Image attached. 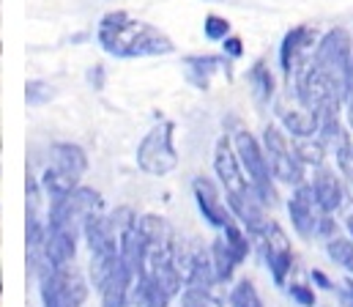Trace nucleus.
Listing matches in <instances>:
<instances>
[{"label":"nucleus","instance_id":"6ab92c4d","mask_svg":"<svg viewBox=\"0 0 353 307\" xmlns=\"http://www.w3.org/2000/svg\"><path fill=\"white\" fill-rule=\"evenodd\" d=\"M121 258L123 264L132 269L134 277L143 275V266H145V255H148V241H145V233L140 230V225H129L123 233H121Z\"/></svg>","mask_w":353,"mask_h":307},{"label":"nucleus","instance_id":"2eb2a0df","mask_svg":"<svg viewBox=\"0 0 353 307\" xmlns=\"http://www.w3.org/2000/svg\"><path fill=\"white\" fill-rule=\"evenodd\" d=\"M183 69H186V80L200 88V91H208L211 86V77L225 72L230 77V58L222 52V55H186L183 58Z\"/></svg>","mask_w":353,"mask_h":307},{"label":"nucleus","instance_id":"5701e85b","mask_svg":"<svg viewBox=\"0 0 353 307\" xmlns=\"http://www.w3.org/2000/svg\"><path fill=\"white\" fill-rule=\"evenodd\" d=\"M173 302L168 294H162L154 283H148L145 277H137L134 286H132V294L126 299L123 307H168Z\"/></svg>","mask_w":353,"mask_h":307},{"label":"nucleus","instance_id":"1a4fd4ad","mask_svg":"<svg viewBox=\"0 0 353 307\" xmlns=\"http://www.w3.org/2000/svg\"><path fill=\"white\" fill-rule=\"evenodd\" d=\"M252 241H255V250H258L261 261L271 272L274 286H285L288 277H290V269H293V247H290V239L282 230V225L276 219H268L252 236Z\"/></svg>","mask_w":353,"mask_h":307},{"label":"nucleus","instance_id":"72a5a7b5","mask_svg":"<svg viewBox=\"0 0 353 307\" xmlns=\"http://www.w3.org/2000/svg\"><path fill=\"white\" fill-rule=\"evenodd\" d=\"M222 52H225L230 61H236V58L244 55V41H241L239 36H228V39L222 41Z\"/></svg>","mask_w":353,"mask_h":307},{"label":"nucleus","instance_id":"b1692460","mask_svg":"<svg viewBox=\"0 0 353 307\" xmlns=\"http://www.w3.org/2000/svg\"><path fill=\"white\" fill-rule=\"evenodd\" d=\"M208 252H211V261H214V269H216V280H219V283H230L233 275H236L239 261L233 258V252H230V247H228L222 230H219V236L211 241V250H208Z\"/></svg>","mask_w":353,"mask_h":307},{"label":"nucleus","instance_id":"2f4dec72","mask_svg":"<svg viewBox=\"0 0 353 307\" xmlns=\"http://www.w3.org/2000/svg\"><path fill=\"white\" fill-rule=\"evenodd\" d=\"M288 297H290L299 307L318 305V297H315L312 286H304V283H290V286H288Z\"/></svg>","mask_w":353,"mask_h":307},{"label":"nucleus","instance_id":"aec40b11","mask_svg":"<svg viewBox=\"0 0 353 307\" xmlns=\"http://www.w3.org/2000/svg\"><path fill=\"white\" fill-rule=\"evenodd\" d=\"M77 239L69 230H58V228H47V241H44V255L52 266H69L77 258Z\"/></svg>","mask_w":353,"mask_h":307},{"label":"nucleus","instance_id":"393cba45","mask_svg":"<svg viewBox=\"0 0 353 307\" xmlns=\"http://www.w3.org/2000/svg\"><path fill=\"white\" fill-rule=\"evenodd\" d=\"M296 154L307 168H323V159L329 154V148L318 140V137H293Z\"/></svg>","mask_w":353,"mask_h":307},{"label":"nucleus","instance_id":"7c9ffc66","mask_svg":"<svg viewBox=\"0 0 353 307\" xmlns=\"http://www.w3.org/2000/svg\"><path fill=\"white\" fill-rule=\"evenodd\" d=\"M334 159H337V168H340V176L353 187V140L348 137L337 151H334Z\"/></svg>","mask_w":353,"mask_h":307},{"label":"nucleus","instance_id":"0eeeda50","mask_svg":"<svg viewBox=\"0 0 353 307\" xmlns=\"http://www.w3.org/2000/svg\"><path fill=\"white\" fill-rule=\"evenodd\" d=\"M101 211H104L101 195L96 190H90V187H77L66 198L50 204L47 228H58V230H69L74 236H83L85 222L93 214H101Z\"/></svg>","mask_w":353,"mask_h":307},{"label":"nucleus","instance_id":"c756f323","mask_svg":"<svg viewBox=\"0 0 353 307\" xmlns=\"http://www.w3.org/2000/svg\"><path fill=\"white\" fill-rule=\"evenodd\" d=\"M203 33H205L208 41H225L230 36V22L219 14H208L203 19Z\"/></svg>","mask_w":353,"mask_h":307},{"label":"nucleus","instance_id":"f257e3e1","mask_svg":"<svg viewBox=\"0 0 353 307\" xmlns=\"http://www.w3.org/2000/svg\"><path fill=\"white\" fill-rule=\"evenodd\" d=\"M96 41L107 55L121 58V61L159 58V55H170L176 50L173 39L168 33H162L151 22H143V19H137V17H132L129 11H121V8L107 11L99 19Z\"/></svg>","mask_w":353,"mask_h":307},{"label":"nucleus","instance_id":"f03ea898","mask_svg":"<svg viewBox=\"0 0 353 307\" xmlns=\"http://www.w3.org/2000/svg\"><path fill=\"white\" fill-rule=\"evenodd\" d=\"M214 173L219 179V184L225 187L230 211L247 228V233L255 236L268 222L265 204L255 192L250 176L244 173V165H241V159L236 154V146H233V137H228V135H222L216 140V146H214Z\"/></svg>","mask_w":353,"mask_h":307},{"label":"nucleus","instance_id":"6e6552de","mask_svg":"<svg viewBox=\"0 0 353 307\" xmlns=\"http://www.w3.org/2000/svg\"><path fill=\"white\" fill-rule=\"evenodd\" d=\"M263 151L268 157V165H271V173L279 184H288V187H299L304 184V173H307V165L299 159L296 154V146L293 140H288V135L274 126V123H265L263 129Z\"/></svg>","mask_w":353,"mask_h":307},{"label":"nucleus","instance_id":"c9c22d12","mask_svg":"<svg viewBox=\"0 0 353 307\" xmlns=\"http://www.w3.org/2000/svg\"><path fill=\"white\" fill-rule=\"evenodd\" d=\"M85 77H88V86L93 88V91H101V88H104V77H107V75H104V66H101V63L90 66Z\"/></svg>","mask_w":353,"mask_h":307},{"label":"nucleus","instance_id":"9d476101","mask_svg":"<svg viewBox=\"0 0 353 307\" xmlns=\"http://www.w3.org/2000/svg\"><path fill=\"white\" fill-rule=\"evenodd\" d=\"M351 58H353V39H351V33L343 30V28L326 30V33L318 39V47H315V52H312V63H315L323 75H329V77H334V80H340V83H345V72H348Z\"/></svg>","mask_w":353,"mask_h":307},{"label":"nucleus","instance_id":"e433bc0d","mask_svg":"<svg viewBox=\"0 0 353 307\" xmlns=\"http://www.w3.org/2000/svg\"><path fill=\"white\" fill-rule=\"evenodd\" d=\"M334 291H337V297H340V307H353V297L343 288V286H337Z\"/></svg>","mask_w":353,"mask_h":307},{"label":"nucleus","instance_id":"423d86ee","mask_svg":"<svg viewBox=\"0 0 353 307\" xmlns=\"http://www.w3.org/2000/svg\"><path fill=\"white\" fill-rule=\"evenodd\" d=\"M90 280H93L101 307H123L137 277L123 264L121 252H115L104 258H90Z\"/></svg>","mask_w":353,"mask_h":307},{"label":"nucleus","instance_id":"f704fd0d","mask_svg":"<svg viewBox=\"0 0 353 307\" xmlns=\"http://www.w3.org/2000/svg\"><path fill=\"white\" fill-rule=\"evenodd\" d=\"M310 280H312V286H318L321 291H334V288H337L334 280H332L326 272H321V269H312V272H310Z\"/></svg>","mask_w":353,"mask_h":307},{"label":"nucleus","instance_id":"f3484780","mask_svg":"<svg viewBox=\"0 0 353 307\" xmlns=\"http://www.w3.org/2000/svg\"><path fill=\"white\" fill-rule=\"evenodd\" d=\"M276 115L285 132H290V137H315L318 135V112L307 110L304 104L296 102V107H288L285 102L276 104Z\"/></svg>","mask_w":353,"mask_h":307},{"label":"nucleus","instance_id":"20e7f679","mask_svg":"<svg viewBox=\"0 0 353 307\" xmlns=\"http://www.w3.org/2000/svg\"><path fill=\"white\" fill-rule=\"evenodd\" d=\"M173 135H176V123L173 121H157L145 137L140 140L137 146V168L148 176H168L178 168V151L176 143H173Z\"/></svg>","mask_w":353,"mask_h":307},{"label":"nucleus","instance_id":"a211bd4d","mask_svg":"<svg viewBox=\"0 0 353 307\" xmlns=\"http://www.w3.org/2000/svg\"><path fill=\"white\" fill-rule=\"evenodd\" d=\"M50 165L74 176V179H83L88 170V154L77 143H52L50 146Z\"/></svg>","mask_w":353,"mask_h":307},{"label":"nucleus","instance_id":"a878e982","mask_svg":"<svg viewBox=\"0 0 353 307\" xmlns=\"http://www.w3.org/2000/svg\"><path fill=\"white\" fill-rule=\"evenodd\" d=\"M326 255L340 266L345 269L353 277V239L351 236H334L326 241Z\"/></svg>","mask_w":353,"mask_h":307},{"label":"nucleus","instance_id":"ddd939ff","mask_svg":"<svg viewBox=\"0 0 353 307\" xmlns=\"http://www.w3.org/2000/svg\"><path fill=\"white\" fill-rule=\"evenodd\" d=\"M192 195H194L197 211L203 214V219H205L211 228H216V230H225L230 222H236V214L230 211V206L222 204V198H219V190H216V184H214L211 179H205V176H197V179L192 181Z\"/></svg>","mask_w":353,"mask_h":307},{"label":"nucleus","instance_id":"dca6fc26","mask_svg":"<svg viewBox=\"0 0 353 307\" xmlns=\"http://www.w3.org/2000/svg\"><path fill=\"white\" fill-rule=\"evenodd\" d=\"M312 190L318 195V204L323 206V211H329V214H337L343 206L348 204V192H345L343 179L332 168H326V165L323 168H315Z\"/></svg>","mask_w":353,"mask_h":307},{"label":"nucleus","instance_id":"7ed1b4c3","mask_svg":"<svg viewBox=\"0 0 353 307\" xmlns=\"http://www.w3.org/2000/svg\"><path fill=\"white\" fill-rule=\"evenodd\" d=\"M36 280H39L41 307H83L88 299V283L74 264L69 266L47 264Z\"/></svg>","mask_w":353,"mask_h":307},{"label":"nucleus","instance_id":"39448f33","mask_svg":"<svg viewBox=\"0 0 353 307\" xmlns=\"http://www.w3.org/2000/svg\"><path fill=\"white\" fill-rule=\"evenodd\" d=\"M233 146H236V154L244 165V173L250 176L255 192L261 195L268 208L279 204V195H276V187H274V173H271V165H268V157L263 151V143L244 126H239L233 132Z\"/></svg>","mask_w":353,"mask_h":307},{"label":"nucleus","instance_id":"f8f14e48","mask_svg":"<svg viewBox=\"0 0 353 307\" xmlns=\"http://www.w3.org/2000/svg\"><path fill=\"white\" fill-rule=\"evenodd\" d=\"M318 47V33L307 25H296L290 28L285 36H282V44H279V69L290 86V80L296 77V72L312 58Z\"/></svg>","mask_w":353,"mask_h":307},{"label":"nucleus","instance_id":"cd10ccee","mask_svg":"<svg viewBox=\"0 0 353 307\" xmlns=\"http://www.w3.org/2000/svg\"><path fill=\"white\" fill-rule=\"evenodd\" d=\"M181 307H222V302L208 288H192V286H186L181 291Z\"/></svg>","mask_w":353,"mask_h":307},{"label":"nucleus","instance_id":"4c0bfd02","mask_svg":"<svg viewBox=\"0 0 353 307\" xmlns=\"http://www.w3.org/2000/svg\"><path fill=\"white\" fill-rule=\"evenodd\" d=\"M345 230H348V236L353 239V211L348 214V217H345Z\"/></svg>","mask_w":353,"mask_h":307},{"label":"nucleus","instance_id":"4468645a","mask_svg":"<svg viewBox=\"0 0 353 307\" xmlns=\"http://www.w3.org/2000/svg\"><path fill=\"white\" fill-rule=\"evenodd\" d=\"M83 239L88 244L90 258H104V255H115L121 252V233L115 230L110 214H93L88 222H85V230H83Z\"/></svg>","mask_w":353,"mask_h":307},{"label":"nucleus","instance_id":"4be33fe9","mask_svg":"<svg viewBox=\"0 0 353 307\" xmlns=\"http://www.w3.org/2000/svg\"><path fill=\"white\" fill-rule=\"evenodd\" d=\"M77 187H80V179H74V176H69V173H63V170H58V168H52V165L41 173V190H44V195L50 198V204L66 198V195L74 192Z\"/></svg>","mask_w":353,"mask_h":307},{"label":"nucleus","instance_id":"473e14b6","mask_svg":"<svg viewBox=\"0 0 353 307\" xmlns=\"http://www.w3.org/2000/svg\"><path fill=\"white\" fill-rule=\"evenodd\" d=\"M343 107H345V115H348V123L353 129V58L348 63V72H345V83H343Z\"/></svg>","mask_w":353,"mask_h":307},{"label":"nucleus","instance_id":"bb28decb","mask_svg":"<svg viewBox=\"0 0 353 307\" xmlns=\"http://www.w3.org/2000/svg\"><path fill=\"white\" fill-rule=\"evenodd\" d=\"M230 307H263V299L252 280H239L230 291Z\"/></svg>","mask_w":353,"mask_h":307},{"label":"nucleus","instance_id":"9b49d317","mask_svg":"<svg viewBox=\"0 0 353 307\" xmlns=\"http://www.w3.org/2000/svg\"><path fill=\"white\" fill-rule=\"evenodd\" d=\"M288 214H290L293 230H296L304 241H310V239H318L321 219H323V214H329V211H323V206L318 204V195H315L312 184L304 181V184H299V187L293 190V195H290V201H288Z\"/></svg>","mask_w":353,"mask_h":307},{"label":"nucleus","instance_id":"c85d7f7f","mask_svg":"<svg viewBox=\"0 0 353 307\" xmlns=\"http://www.w3.org/2000/svg\"><path fill=\"white\" fill-rule=\"evenodd\" d=\"M25 99L30 107H41V104L52 102L55 99V86H50L44 80H30L25 86Z\"/></svg>","mask_w":353,"mask_h":307},{"label":"nucleus","instance_id":"412c9836","mask_svg":"<svg viewBox=\"0 0 353 307\" xmlns=\"http://www.w3.org/2000/svg\"><path fill=\"white\" fill-rule=\"evenodd\" d=\"M247 80H250V86H252V97H255V102L261 104V107L271 104L276 86H274V75H271V69H268V63H265L263 58H258V61L250 66Z\"/></svg>","mask_w":353,"mask_h":307},{"label":"nucleus","instance_id":"58836bf2","mask_svg":"<svg viewBox=\"0 0 353 307\" xmlns=\"http://www.w3.org/2000/svg\"><path fill=\"white\" fill-rule=\"evenodd\" d=\"M211 3H219V0H211Z\"/></svg>","mask_w":353,"mask_h":307}]
</instances>
